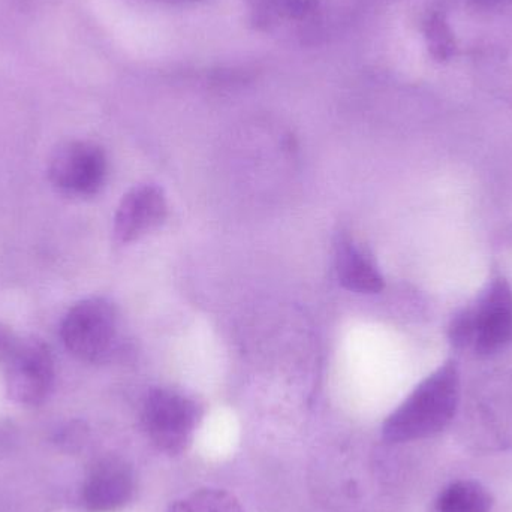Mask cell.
Wrapping results in <instances>:
<instances>
[{"label":"cell","mask_w":512,"mask_h":512,"mask_svg":"<svg viewBox=\"0 0 512 512\" xmlns=\"http://www.w3.org/2000/svg\"><path fill=\"white\" fill-rule=\"evenodd\" d=\"M460 399L459 367L454 360L445 361L385 420L382 436L390 444H405L439 435L453 423Z\"/></svg>","instance_id":"1"},{"label":"cell","mask_w":512,"mask_h":512,"mask_svg":"<svg viewBox=\"0 0 512 512\" xmlns=\"http://www.w3.org/2000/svg\"><path fill=\"white\" fill-rule=\"evenodd\" d=\"M3 364L9 399L24 406L45 402L54 384V361L42 340L18 339Z\"/></svg>","instance_id":"6"},{"label":"cell","mask_w":512,"mask_h":512,"mask_svg":"<svg viewBox=\"0 0 512 512\" xmlns=\"http://www.w3.org/2000/svg\"><path fill=\"white\" fill-rule=\"evenodd\" d=\"M48 177L65 194L90 197L104 185L107 156L101 147L89 141H68L50 156Z\"/></svg>","instance_id":"7"},{"label":"cell","mask_w":512,"mask_h":512,"mask_svg":"<svg viewBox=\"0 0 512 512\" xmlns=\"http://www.w3.org/2000/svg\"><path fill=\"white\" fill-rule=\"evenodd\" d=\"M168 512H245L239 499L225 490L201 489L177 501Z\"/></svg>","instance_id":"13"},{"label":"cell","mask_w":512,"mask_h":512,"mask_svg":"<svg viewBox=\"0 0 512 512\" xmlns=\"http://www.w3.org/2000/svg\"><path fill=\"white\" fill-rule=\"evenodd\" d=\"M463 441L480 453L512 450V373L496 372L469 394L462 423Z\"/></svg>","instance_id":"3"},{"label":"cell","mask_w":512,"mask_h":512,"mask_svg":"<svg viewBox=\"0 0 512 512\" xmlns=\"http://www.w3.org/2000/svg\"><path fill=\"white\" fill-rule=\"evenodd\" d=\"M493 496L483 484L459 480L442 490L436 499L438 512H492Z\"/></svg>","instance_id":"11"},{"label":"cell","mask_w":512,"mask_h":512,"mask_svg":"<svg viewBox=\"0 0 512 512\" xmlns=\"http://www.w3.org/2000/svg\"><path fill=\"white\" fill-rule=\"evenodd\" d=\"M134 495V472L125 460L108 457L90 472L83 490L89 512H117Z\"/></svg>","instance_id":"9"},{"label":"cell","mask_w":512,"mask_h":512,"mask_svg":"<svg viewBox=\"0 0 512 512\" xmlns=\"http://www.w3.org/2000/svg\"><path fill=\"white\" fill-rule=\"evenodd\" d=\"M477 2L490 3V2H496V0H477Z\"/></svg>","instance_id":"15"},{"label":"cell","mask_w":512,"mask_h":512,"mask_svg":"<svg viewBox=\"0 0 512 512\" xmlns=\"http://www.w3.org/2000/svg\"><path fill=\"white\" fill-rule=\"evenodd\" d=\"M168 206L158 186H135L120 201L114 215V237L117 242H135L158 228L167 218Z\"/></svg>","instance_id":"8"},{"label":"cell","mask_w":512,"mask_h":512,"mask_svg":"<svg viewBox=\"0 0 512 512\" xmlns=\"http://www.w3.org/2000/svg\"><path fill=\"white\" fill-rule=\"evenodd\" d=\"M60 336L69 354L77 360L86 363L107 360L119 336L116 307L104 297L78 301L63 318Z\"/></svg>","instance_id":"4"},{"label":"cell","mask_w":512,"mask_h":512,"mask_svg":"<svg viewBox=\"0 0 512 512\" xmlns=\"http://www.w3.org/2000/svg\"><path fill=\"white\" fill-rule=\"evenodd\" d=\"M336 270L340 283L349 291L378 294L384 289V276L372 256L349 237H342L337 242Z\"/></svg>","instance_id":"10"},{"label":"cell","mask_w":512,"mask_h":512,"mask_svg":"<svg viewBox=\"0 0 512 512\" xmlns=\"http://www.w3.org/2000/svg\"><path fill=\"white\" fill-rule=\"evenodd\" d=\"M427 50L435 62L447 63L457 54V39L441 9H430L421 23Z\"/></svg>","instance_id":"12"},{"label":"cell","mask_w":512,"mask_h":512,"mask_svg":"<svg viewBox=\"0 0 512 512\" xmlns=\"http://www.w3.org/2000/svg\"><path fill=\"white\" fill-rule=\"evenodd\" d=\"M451 345L477 357L501 354L512 343V286L499 276L487 283L469 306L463 307L448 328Z\"/></svg>","instance_id":"2"},{"label":"cell","mask_w":512,"mask_h":512,"mask_svg":"<svg viewBox=\"0 0 512 512\" xmlns=\"http://www.w3.org/2000/svg\"><path fill=\"white\" fill-rule=\"evenodd\" d=\"M144 432L152 444L168 456H179L191 447L201 421L197 403L170 388L147 394L141 411Z\"/></svg>","instance_id":"5"},{"label":"cell","mask_w":512,"mask_h":512,"mask_svg":"<svg viewBox=\"0 0 512 512\" xmlns=\"http://www.w3.org/2000/svg\"><path fill=\"white\" fill-rule=\"evenodd\" d=\"M252 8L256 24H270L276 17H283L288 0H246Z\"/></svg>","instance_id":"14"}]
</instances>
